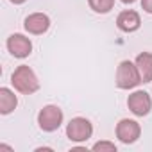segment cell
<instances>
[{
	"mask_svg": "<svg viewBox=\"0 0 152 152\" xmlns=\"http://www.w3.org/2000/svg\"><path fill=\"white\" fill-rule=\"evenodd\" d=\"M11 83L20 93H25V95H31L39 88V81L36 77V73L25 64H22V66H18L15 70L13 77H11Z\"/></svg>",
	"mask_w": 152,
	"mask_h": 152,
	"instance_id": "obj_1",
	"label": "cell"
},
{
	"mask_svg": "<svg viewBox=\"0 0 152 152\" xmlns=\"http://www.w3.org/2000/svg\"><path fill=\"white\" fill-rule=\"evenodd\" d=\"M141 83V75L138 72L136 63L131 61H122L116 70V86L122 90H131Z\"/></svg>",
	"mask_w": 152,
	"mask_h": 152,
	"instance_id": "obj_2",
	"label": "cell"
},
{
	"mask_svg": "<svg viewBox=\"0 0 152 152\" xmlns=\"http://www.w3.org/2000/svg\"><path fill=\"white\" fill-rule=\"evenodd\" d=\"M66 134L72 141H86L93 134V125H91L90 120L81 118V116L72 118L68 127H66Z\"/></svg>",
	"mask_w": 152,
	"mask_h": 152,
	"instance_id": "obj_3",
	"label": "cell"
},
{
	"mask_svg": "<svg viewBox=\"0 0 152 152\" xmlns=\"http://www.w3.org/2000/svg\"><path fill=\"white\" fill-rule=\"evenodd\" d=\"M38 124L43 131L52 132L63 124V111L57 106H45L38 115Z\"/></svg>",
	"mask_w": 152,
	"mask_h": 152,
	"instance_id": "obj_4",
	"label": "cell"
},
{
	"mask_svg": "<svg viewBox=\"0 0 152 152\" xmlns=\"http://www.w3.org/2000/svg\"><path fill=\"white\" fill-rule=\"evenodd\" d=\"M140 134H141V127L134 120L124 118L116 125V136H118V140L122 143H134L140 138Z\"/></svg>",
	"mask_w": 152,
	"mask_h": 152,
	"instance_id": "obj_5",
	"label": "cell"
},
{
	"mask_svg": "<svg viewBox=\"0 0 152 152\" xmlns=\"http://www.w3.org/2000/svg\"><path fill=\"white\" fill-rule=\"evenodd\" d=\"M127 106H129V109L136 116H145V115H148V111L152 107V100H150L148 93H145V91H134L132 95H129Z\"/></svg>",
	"mask_w": 152,
	"mask_h": 152,
	"instance_id": "obj_6",
	"label": "cell"
},
{
	"mask_svg": "<svg viewBox=\"0 0 152 152\" xmlns=\"http://www.w3.org/2000/svg\"><path fill=\"white\" fill-rule=\"evenodd\" d=\"M7 48L15 57H27L32 52V43L23 34H13L7 39Z\"/></svg>",
	"mask_w": 152,
	"mask_h": 152,
	"instance_id": "obj_7",
	"label": "cell"
},
{
	"mask_svg": "<svg viewBox=\"0 0 152 152\" xmlns=\"http://www.w3.org/2000/svg\"><path fill=\"white\" fill-rule=\"evenodd\" d=\"M23 25H25V29L31 34H43L50 27V20L43 13H34V15H29L25 18V23Z\"/></svg>",
	"mask_w": 152,
	"mask_h": 152,
	"instance_id": "obj_8",
	"label": "cell"
},
{
	"mask_svg": "<svg viewBox=\"0 0 152 152\" xmlns=\"http://www.w3.org/2000/svg\"><path fill=\"white\" fill-rule=\"evenodd\" d=\"M140 23H141V20H140V15L136 13V11H122L120 15H118V18H116V25H118V29L120 31H124V32H132V31H136L138 27H140Z\"/></svg>",
	"mask_w": 152,
	"mask_h": 152,
	"instance_id": "obj_9",
	"label": "cell"
},
{
	"mask_svg": "<svg viewBox=\"0 0 152 152\" xmlns=\"http://www.w3.org/2000/svg\"><path fill=\"white\" fill-rule=\"evenodd\" d=\"M136 66L141 75V83H150L152 81V54L150 52H141L136 57Z\"/></svg>",
	"mask_w": 152,
	"mask_h": 152,
	"instance_id": "obj_10",
	"label": "cell"
},
{
	"mask_svg": "<svg viewBox=\"0 0 152 152\" xmlns=\"http://www.w3.org/2000/svg\"><path fill=\"white\" fill-rule=\"evenodd\" d=\"M16 104H18L16 95L9 88H0V113H2V115H9L16 107Z\"/></svg>",
	"mask_w": 152,
	"mask_h": 152,
	"instance_id": "obj_11",
	"label": "cell"
},
{
	"mask_svg": "<svg viewBox=\"0 0 152 152\" xmlns=\"http://www.w3.org/2000/svg\"><path fill=\"white\" fill-rule=\"evenodd\" d=\"M88 4L95 13H109L115 6V0H88Z\"/></svg>",
	"mask_w": 152,
	"mask_h": 152,
	"instance_id": "obj_12",
	"label": "cell"
},
{
	"mask_svg": "<svg viewBox=\"0 0 152 152\" xmlns=\"http://www.w3.org/2000/svg\"><path fill=\"white\" fill-rule=\"evenodd\" d=\"M93 150H107V152H116V145L115 143H109V141H99L93 145Z\"/></svg>",
	"mask_w": 152,
	"mask_h": 152,
	"instance_id": "obj_13",
	"label": "cell"
},
{
	"mask_svg": "<svg viewBox=\"0 0 152 152\" xmlns=\"http://www.w3.org/2000/svg\"><path fill=\"white\" fill-rule=\"evenodd\" d=\"M141 7H143L147 13L152 15V0H141Z\"/></svg>",
	"mask_w": 152,
	"mask_h": 152,
	"instance_id": "obj_14",
	"label": "cell"
},
{
	"mask_svg": "<svg viewBox=\"0 0 152 152\" xmlns=\"http://www.w3.org/2000/svg\"><path fill=\"white\" fill-rule=\"evenodd\" d=\"M11 2H13V4H23L25 0H11Z\"/></svg>",
	"mask_w": 152,
	"mask_h": 152,
	"instance_id": "obj_15",
	"label": "cell"
},
{
	"mask_svg": "<svg viewBox=\"0 0 152 152\" xmlns=\"http://www.w3.org/2000/svg\"><path fill=\"white\" fill-rule=\"evenodd\" d=\"M122 2H124V4H132L134 0H122Z\"/></svg>",
	"mask_w": 152,
	"mask_h": 152,
	"instance_id": "obj_16",
	"label": "cell"
}]
</instances>
